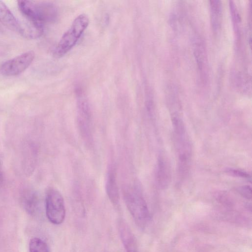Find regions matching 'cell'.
<instances>
[{
	"label": "cell",
	"instance_id": "6da1fadb",
	"mask_svg": "<svg viewBox=\"0 0 252 252\" xmlns=\"http://www.w3.org/2000/svg\"><path fill=\"white\" fill-rule=\"evenodd\" d=\"M18 5L29 22L40 28H44L45 24L53 22L57 18L56 7L49 2L19 0Z\"/></svg>",
	"mask_w": 252,
	"mask_h": 252
},
{
	"label": "cell",
	"instance_id": "7a4b0ae2",
	"mask_svg": "<svg viewBox=\"0 0 252 252\" xmlns=\"http://www.w3.org/2000/svg\"><path fill=\"white\" fill-rule=\"evenodd\" d=\"M126 206L136 224L144 228L149 224L151 216L147 203L141 193L133 188L127 187L123 190Z\"/></svg>",
	"mask_w": 252,
	"mask_h": 252
},
{
	"label": "cell",
	"instance_id": "3957f363",
	"mask_svg": "<svg viewBox=\"0 0 252 252\" xmlns=\"http://www.w3.org/2000/svg\"><path fill=\"white\" fill-rule=\"evenodd\" d=\"M89 24V18L85 14L78 15L64 33L54 51L55 57L60 58L65 55L76 44Z\"/></svg>",
	"mask_w": 252,
	"mask_h": 252
},
{
	"label": "cell",
	"instance_id": "277c9868",
	"mask_svg": "<svg viewBox=\"0 0 252 252\" xmlns=\"http://www.w3.org/2000/svg\"><path fill=\"white\" fill-rule=\"evenodd\" d=\"M45 206L47 218L52 223L60 224L63 221L65 216L64 202L59 190L52 188L47 190Z\"/></svg>",
	"mask_w": 252,
	"mask_h": 252
},
{
	"label": "cell",
	"instance_id": "5b68a950",
	"mask_svg": "<svg viewBox=\"0 0 252 252\" xmlns=\"http://www.w3.org/2000/svg\"><path fill=\"white\" fill-rule=\"evenodd\" d=\"M34 58V53L32 51L22 53L2 63L0 67V73L6 76L19 75L31 65Z\"/></svg>",
	"mask_w": 252,
	"mask_h": 252
},
{
	"label": "cell",
	"instance_id": "8992f818",
	"mask_svg": "<svg viewBox=\"0 0 252 252\" xmlns=\"http://www.w3.org/2000/svg\"><path fill=\"white\" fill-rule=\"evenodd\" d=\"M120 238L126 252H138L136 240L126 222L120 219L117 222Z\"/></svg>",
	"mask_w": 252,
	"mask_h": 252
},
{
	"label": "cell",
	"instance_id": "52a82bcc",
	"mask_svg": "<svg viewBox=\"0 0 252 252\" xmlns=\"http://www.w3.org/2000/svg\"><path fill=\"white\" fill-rule=\"evenodd\" d=\"M0 22L11 31L24 35V28L7 5L0 0Z\"/></svg>",
	"mask_w": 252,
	"mask_h": 252
},
{
	"label": "cell",
	"instance_id": "ba28073f",
	"mask_svg": "<svg viewBox=\"0 0 252 252\" xmlns=\"http://www.w3.org/2000/svg\"><path fill=\"white\" fill-rule=\"evenodd\" d=\"M21 201L24 209L28 214L35 216L38 213L40 207V198L35 190L24 189L21 195Z\"/></svg>",
	"mask_w": 252,
	"mask_h": 252
},
{
	"label": "cell",
	"instance_id": "9c48e42d",
	"mask_svg": "<svg viewBox=\"0 0 252 252\" xmlns=\"http://www.w3.org/2000/svg\"><path fill=\"white\" fill-rule=\"evenodd\" d=\"M157 180L161 189L167 187L171 180V173L168 162L164 158L161 157L158 159Z\"/></svg>",
	"mask_w": 252,
	"mask_h": 252
},
{
	"label": "cell",
	"instance_id": "30bf717a",
	"mask_svg": "<svg viewBox=\"0 0 252 252\" xmlns=\"http://www.w3.org/2000/svg\"><path fill=\"white\" fill-rule=\"evenodd\" d=\"M106 190L112 203L117 205L119 202L120 196L116 173L114 169H111L108 171L106 183Z\"/></svg>",
	"mask_w": 252,
	"mask_h": 252
},
{
	"label": "cell",
	"instance_id": "8fae6325",
	"mask_svg": "<svg viewBox=\"0 0 252 252\" xmlns=\"http://www.w3.org/2000/svg\"><path fill=\"white\" fill-rule=\"evenodd\" d=\"M211 21L214 32H218L221 24L222 7L221 1L211 0L210 1Z\"/></svg>",
	"mask_w": 252,
	"mask_h": 252
},
{
	"label": "cell",
	"instance_id": "7c38bea8",
	"mask_svg": "<svg viewBox=\"0 0 252 252\" xmlns=\"http://www.w3.org/2000/svg\"><path fill=\"white\" fill-rule=\"evenodd\" d=\"M29 252H49L47 244L38 237L31 239L29 244Z\"/></svg>",
	"mask_w": 252,
	"mask_h": 252
},
{
	"label": "cell",
	"instance_id": "4fadbf2b",
	"mask_svg": "<svg viewBox=\"0 0 252 252\" xmlns=\"http://www.w3.org/2000/svg\"><path fill=\"white\" fill-rule=\"evenodd\" d=\"M230 8L232 15V19L234 24L236 25V27L237 28L240 23L241 18L240 14L236 8V5L232 1H230Z\"/></svg>",
	"mask_w": 252,
	"mask_h": 252
},
{
	"label": "cell",
	"instance_id": "5bb4252c",
	"mask_svg": "<svg viewBox=\"0 0 252 252\" xmlns=\"http://www.w3.org/2000/svg\"><path fill=\"white\" fill-rule=\"evenodd\" d=\"M238 193L243 197L251 199L252 198V189L249 185H243L237 188Z\"/></svg>",
	"mask_w": 252,
	"mask_h": 252
},
{
	"label": "cell",
	"instance_id": "9a60e30c",
	"mask_svg": "<svg viewBox=\"0 0 252 252\" xmlns=\"http://www.w3.org/2000/svg\"><path fill=\"white\" fill-rule=\"evenodd\" d=\"M226 172L231 176L241 177L243 178L249 179L251 178L250 175L247 172L236 169L229 168Z\"/></svg>",
	"mask_w": 252,
	"mask_h": 252
},
{
	"label": "cell",
	"instance_id": "2e32d148",
	"mask_svg": "<svg viewBox=\"0 0 252 252\" xmlns=\"http://www.w3.org/2000/svg\"><path fill=\"white\" fill-rule=\"evenodd\" d=\"M4 182V174L1 163L0 162V189L2 187Z\"/></svg>",
	"mask_w": 252,
	"mask_h": 252
}]
</instances>
